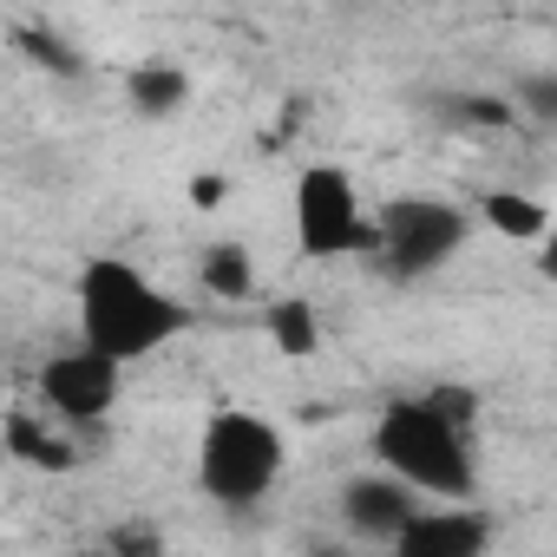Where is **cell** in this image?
Here are the masks:
<instances>
[{"label": "cell", "mask_w": 557, "mask_h": 557, "mask_svg": "<svg viewBox=\"0 0 557 557\" xmlns=\"http://www.w3.org/2000/svg\"><path fill=\"white\" fill-rule=\"evenodd\" d=\"M289 230H296V249L309 262L368 256L374 210H368L355 171L348 164H302L296 184H289Z\"/></svg>", "instance_id": "5b68a950"}, {"label": "cell", "mask_w": 557, "mask_h": 557, "mask_svg": "<svg viewBox=\"0 0 557 557\" xmlns=\"http://www.w3.org/2000/svg\"><path fill=\"white\" fill-rule=\"evenodd\" d=\"M223 197H230V177L223 171H197L190 177V203L197 210H223Z\"/></svg>", "instance_id": "e0dca14e"}, {"label": "cell", "mask_w": 557, "mask_h": 557, "mask_svg": "<svg viewBox=\"0 0 557 557\" xmlns=\"http://www.w3.org/2000/svg\"><path fill=\"white\" fill-rule=\"evenodd\" d=\"M505 99H511V112H524L531 125H557V73L550 66H531V73H518L511 86H505Z\"/></svg>", "instance_id": "9a60e30c"}, {"label": "cell", "mask_w": 557, "mask_h": 557, "mask_svg": "<svg viewBox=\"0 0 557 557\" xmlns=\"http://www.w3.org/2000/svg\"><path fill=\"white\" fill-rule=\"evenodd\" d=\"M197 283H203V296H216V302H249L256 289H262V275H256V256H249V243H203V256H197Z\"/></svg>", "instance_id": "7c38bea8"}, {"label": "cell", "mask_w": 557, "mask_h": 557, "mask_svg": "<svg viewBox=\"0 0 557 557\" xmlns=\"http://www.w3.org/2000/svg\"><path fill=\"white\" fill-rule=\"evenodd\" d=\"M387 550H400V557H485L492 518L472 498H420Z\"/></svg>", "instance_id": "52a82bcc"}, {"label": "cell", "mask_w": 557, "mask_h": 557, "mask_svg": "<svg viewBox=\"0 0 557 557\" xmlns=\"http://www.w3.org/2000/svg\"><path fill=\"white\" fill-rule=\"evenodd\" d=\"M262 329H269L275 355H289V361L322 355V315H315L309 296H275V302L262 309Z\"/></svg>", "instance_id": "4fadbf2b"}, {"label": "cell", "mask_w": 557, "mask_h": 557, "mask_svg": "<svg viewBox=\"0 0 557 557\" xmlns=\"http://www.w3.org/2000/svg\"><path fill=\"white\" fill-rule=\"evenodd\" d=\"M125 106L138 119H177L190 106V73L171 66V60H145V66L125 73Z\"/></svg>", "instance_id": "8fae6325"}, {"label": "cell", "mask_w": 557, "mask_h": 557, "mask_svg": "<svg viewBox=\"0 0 557 557\" xmlns=\"http://www.w3.org/2000/svg\"><path fill=\"white\" fill-rule=\"evenodd\" d=\"M368 453L381 472L407 479L420 498H479V446L472 426L433 407V394H394L381 400L368 426Z\"/></svg>", "instance_id": "7a4b0ae2"}, {"label": "cell", "mask_w": 557, "mask_h": 557, "mask_svg": "<svg viewBox=\"0 0 557 557\" xmlns=\"http://www.w3.org/2000/svg\"><path fill=\"white\" fill-rule=\"evenodd\" d=\"M79 426H66V420H53L34 394L21 400V407H8V420H0V446H8L21 466H34V472H79L86 466V453H79Z\"/></svg>", "instance_id": "9c48e42d"}, {"label": "cell", "mask_w": 557, "mask_h": 557, "mask_svg": "<svg viewBox=\"0 0 557 557\" xmlns=\"http://www.w3.org/2000/svg\"><path fill=\"white\" fill-rule=\"evenodd\" d=\"M14 47H21L34 66H47L53 79H79V73H86V60H79L53 27H14Z\"/></svg>", "instance_id": "2e32d148"}, {"label": "cell", "mask_w": 557, "mask_h": 557, "mask_svg": "<svg viewBox=\"0 0 557 557\" xmlns=\"http://www.w3.org/2000/svg\"><path fill=\"white\" fill-rule=\"evenodd\" d=\"M106 544H112V550H158V544H164V537H158V531H151V524H119V531H112V537H106Z\"/></svg>", "instance_id": "ac0fdd59"}, {"label": "cell", "mask_w": 557, "mask_h": 557, "mask_svg": "<svg viewBox=\"0 0 557 557\" xmlns=\"http://www.w3.org/2000/svg\"><path fill=\"white\" fill-rule=\"evenodd\" d=\"M119 394H125V361L99 355L92 342H73L34 368V400L79 433H99L119 413Z\"/></svg>", "instance_id": "8992f818"}, {"label": "cell", "mask_w": 557, "mask_h": 557, "mask_svg": "<svg viewBox=\"0 0 557 557\" xmlns=\"http://www.w3.org/2000/svg\"><path fill=\"white\" fill-rule=\"evenodd\" d=\"M472 223L498 230L505 243H544L550 236V203L531 197V190H485L472 203Z\"/></svg>", "instance_id": "30bf717a"}, {"label": "cell", "mask_w": 557, "mask_h": 557, "mask_svg": "<svg viewBox=\"0 0 557 557\" xmlns=\"http://www.w3.org/2000/svg\"><path fill=\"white\" fill-rule=\"evenodd\" d=\"M413 505H420V492L407 485V479H394V472H355L342 492H335V511H342V524H348V537H361V544H394V531L413 518Z\"/></svg>", "instance_id": "ba28073f"}, {"label": "cell", "mask_w": 557, "mask_h": 557, "mask_svg": "<svg viewBox=\"0 0 557 557\" xmlns=\"http://www.w3.org/2000/svg\"><path fill=\"white\" fill-rule=\"evenodd\" d=\"M433 112L446 125H466V132H505L518 119L505 92H446V99H433Z\"/></svg>", "instance_id": "5bb4252c"}, {"label": "cell", "mask_w": 557, "mask_h": 557, "mask_svg": "<svg viewBox=\"0 0 557 557\" xmlns=\"http://www.w3.org/2000/svg\"><path fill=\"white\" fill-rule=\"evenodd\" d=\"M73 315H79V342H92L125 368L164 355L177 335L197 329V309L125 256H86V269L73 275Z\"/></svg>", "instance_id": "6da1fadb"}, {"label": "cell", "mask_w": 557, "mask_h": 557, "mask_svg": "<svg viewBox=\"0 0 557 557\" xmlns=\"http://www.w3.org/2000/svg\"><path fill=\"white\" fill-rule=\"evenodd\" d=\"M289 472V440L269 413L243 407V400H223L203 413L197 426V492L223 511H249L262 505Z\"/></svg>", "instance_id": "3957f363"}, {"label": "cell", "mask_w": 557, "mask_h": 557, "mask_svg": "<svg viewBox=\"0 0 557 557\" xmlns=\"http://www.w3.org/2000/svg\"><path fill=\"white\" fill-rule=\"evenodd\" d=\"M472 236H479L472 203H453V197H394V203L374 210L368 262L387 275L394 289H413V283H433L440 269H453L472 249Z\"/></svg>", "instance_id": "277c9868"}]
</instances>
